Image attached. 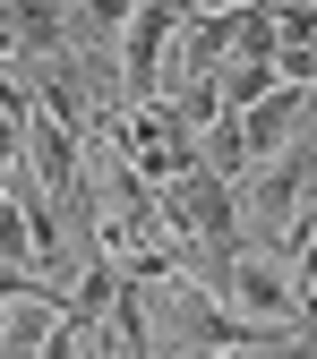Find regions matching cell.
Returning a JSON list of instances; mask_svg holds the SVG:
<instances>
[{
  "label": "cell",
  "instance_id": "cell-2",
  "mask_svg": "<svg viewBox=\"0 0 317 359\" xmlns=\"http://www.w3.org/2000/svg\"><path fill=\"white\" fill-rule=\"evenodd\" d=\"M232 214H240V240H275L292 257L317 248V189H309L292 163H257L240 189H232Z\"/></svg>",
  "mask_w": 317,
  "mask_h": 359
},
{
  "label": "cell",
  "instance_id": "cell-4",
  "mask_svg": "<svg viewBox=\"0 0 317 359\" xmlns=\"http://www.w3.org/2000/svg\"><path fill=\"white\" fill-rule=\"evenodd\" d=\"M214 86H223L232 111H249V103H266V95H283V60H232Z\"/></svg>",
  "mask_w": 317,
  "mask_h": 359
},
{
  "label": "cell",
  "instance_id": "cell-7",
  "mask_svg": "<svg viewBox=\"0 0 317 359\" xmlns=\"http://www.w3.org/2000/svg\"><path fill=\"white\" fill-rule=\"evenodd\" d=\"M309 325H317V274H309Z\"/></svg>",
  "mask_w": 317,
  "mask_h": 359
},
{
  "label": "cell",
  "instance_id": "cell-8",
  "mask_svg": "<svg viewBox=\"0 0 317 359\" xmlns=\"http://www.w3.org/2000/svg\"><path fill=\"white\" fill-rule=\"evenodd\" d=\"M309 359H317V325H309Z\"/></svg>",
  "mask_w": 317,
  "mask_h": 359
},
{
  "label": "cell",
  "instance_id": "cell-1",
  "mask_svg": "<svg viewBox=\"0 0 317 359\" xmlns=\"http://www.w3.org/2000/svg\"><path fill=\"white\" fill-rule=\"evenodd\" d=\"M214 291H223V308H232L240 325H309V274L275 240H232Z\"/></svg>",
  "mask_w": 317,
  "mask_h": 359
},
{
  "label": "cell",
  "instance_id": "cell-6",
  "mask_svg": "<svg viewBox=\"0 0 317 359\" xmlns=\"http://www.w3.org/2000/svg\"><path fill=\"white\" fill-rule=\"evenodd\" d=\"M214 359H275V351H214Z\"/></svg>",
  "mask_w": 317,
  "mask_h": 359
},
{
  "label": "cell",
  "instance_id": "cell-5",
  "mask_svg": "<svg viewBox=\"0 0 317 359\" xmlns=\"http://www.w3.org/2000/svg\"><path fill=\"white\" fill-rule=\"evenodd\" d=\"M249 9H266V0H189V18H249Z\"/></svg>",
  "mask_w": 317,
  "mask_h": 359
},
{
  "label": "cell",
  "instance_id": "cell-3",
  "mask_svg": "<svg viewBox=\"0 0 317 359\" xmlns=\"http://www.w3.org/2000/svg\"><path fill=\"white\" fill-rule=\"evenodd\" d=\"M240 137H249V163H292L300 137H309V103H300V86H283V95H266L240 111Z\"/></svg>",
  "mask_w": 317,
  "mask_h": 359
}]
</instances>
